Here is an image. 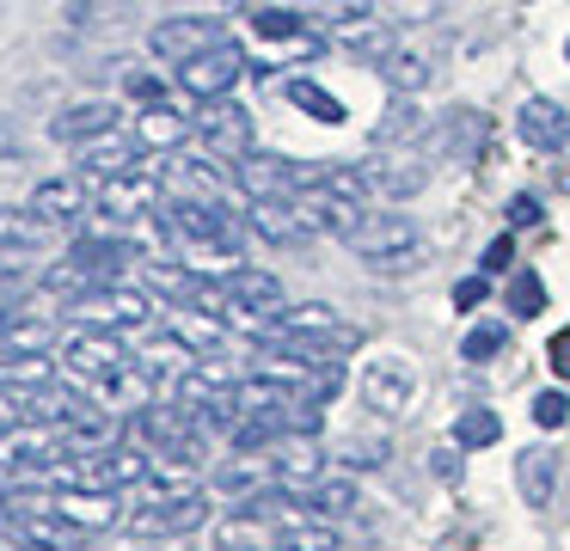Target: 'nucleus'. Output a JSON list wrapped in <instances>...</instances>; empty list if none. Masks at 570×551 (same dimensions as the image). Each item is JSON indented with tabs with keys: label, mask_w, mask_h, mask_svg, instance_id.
Instances as JSON below:
<instances>
[{
	"label": "nucleus",
	"mask_w": 570,
	"mask_h": 551,
	"mask_svg": "<svg viewBox=\"0 0 570 551\" xmlns=\"http://www.w3.org/2000/svg\"><path fill=\"white\" fill-rule=\"evenodd\" d=\"M344 245L362 257V269H374V276H405V269L423 264V233L411 215H362V227L350 233Z\"/></svg>",
	"instance_id": "nucleus-1"
},
{
	"label": "nucleus",
	"mask_w": 570,
	"mask_h": 551,
	"mask_svg": "<svg viewBox=\"0 0 570 551\" xmlns=\"http://www.w3.org/2000/svg\"><path fill=\"white\" fill-rule=\"evenodd\" d=\"M62 362H68V374L80 380V386H92V392H117L124 386V374L136 367V355L117 343V331H99V325H80L75 337L62 343Z\"/></svg>",
	"instance_id": "nucleus-2"
},
{
	"label": "nucleus",
	"mask_w": 570,
	"mask_h": 551,
	"mask_svg": "<svg viewBox=\"0 0 570 551\" xmlns=\"http://www.w3.org/2000/svg\"><path fill=\"white\" fill-rule=\"evenodd\" d=\"M129 435H136L148 453H160V460L203 465V435H197V423H190L185 404H141L136 423H129Z\"/></svg>",
	"instance_id": "nucleus-3"
},
{
	"label": "nucleus",
	"mask_w": 570,
	"mask_h": 551,
	"mask_svg": "<svg viewBox=\"0 0 570 551\" xmlns=\"http://www.w3.org/2000/svg\"><path fill=\"white\" fill-rule=\"evenodd\" d=\"M68 313H75V325H99V331H117V337H124V331H141L154 318L148 294L129 288V282H99V288H87Z\"/></svg>",
	"instance_id": "nucleus-4"
},
{
	"label": "nucleus",
	"mask_w": 570,
	"mask_h": 551,
	"mask_svg": "<svg viewBox=\"0 0 570 551\" xmlns=\"http://www.w3.org/2000/svg\"><path fill=\"white\" fill-rule=\"evenodd\" d=\"M264 337H301V343H320V350H332V355H350V350L362 343V331L344 325V318H337V306L307 301V306H288V313H276ZM264 337H258V343H264Z\"/></svg>",
	"instance_id": "nucleus-5"
},
{
	"label": "nucleus",
	"mask_w": 570,
	"mask_h": 551,
	"mask_svg": "<svg viewBox=\"0 0 570 551\" xmlns=\"http://www.w3.org/2000/svg\"><path fill=\"white\" fill-rule=\"evenodd\" d=\"M197 154H209L215 166H239L252 154V110H239L234 98H209L197 117Z\"/></svg>",
	"instance_id": "nucleus-6"
},
{
	"label": "nucleus",
	"mask_w": 570,
	"mask_h": 551,
	"mask_svg": "<svg viewBox=\"0 0 570 551\" xmlns=\"http://www.w3.org/2000/svg\"><path fill=\"white\" fill-rule=\"evenodd\" d=\"M160 196H166V178H160V171H154V166H129V171H117V178H105L99 215L117 220V227H129V220L154 215V208H160Z\"/></svg>",
	"instance_id": "nucleus-7"
},
{
	"label": "nucleus",
	"mask_w": 570,
	"mask_h": 551,
	"mask_svg": "<svg viewBox=\"0 0 570 551\" xmlns=\"http://www.w3.org/2000/svg\"><path fill=\"white\" fill-rule=\"evenodd\" d=\"M227 37L222 19H197V12H178V19H160L148 31V49L166 61V68H185V61H197L203 49H215Z\"/></svg>",
	"instance_id": "nucleus-8"
},
{
	"label": "nucleus",
	"mask_w": 570,
	"mask_h": 551,
	"mask_svg": "<svg viewBox=\"0 0 570 551\" xmlns=\"http://www.w3.org/2000/svg\"><path fill=\"white\" fill-rule=\"evenodd\" d=\"M246 68H252V61L239 56V43H234V37H222L215 49H203L197 61H185V68H178V86H185L190 98H203V105H209V98H227V92H234Z\"/></svg>",
	"instance_id": "nucleus-9"
},
{
	"label": "nucleus",
	"mask_w": 570,
	"mask_h": 551,
	"mask_svg": "<svg viewBox=\"0 0 570 551\" xmlns=\"http://www.w3.org/2000/svg\"><path fill=\"white\" fill-rule=\"evenodd\" d=\"M411 392H417V367H411L405 355H381V362H368V374H362V411L393 423V416L411 411Z\"/></svg>",
	"instance_id": "nucleus-10"
},
{
	"label": "nucleus",
	"mask_w": 570,
	"mask_h": 551,
	"mask_svg": "<svg viewBox=\"0 0 570 551\" xmlns=\"http://www.w3.org/2000/svg\"><path fill=\"white\" fill-rule=\"evenodd\" d=\"M234 184L252 196V203H283V196H295L301 184H307V171L288 166V159H276V154H258V147H252V154L234 166Z\"/></svg>",
	"instance_id": "nucleus-11"
},
{
	"label": "nucleus",
	"mask_w": 570,
	"mask_h": 551,
	"mask_svg": "<svg viewBox=\"0 0 570 551\" xmlns=\"http://www.w3.org/2000/svg\"><path fill=\"white\" fill-rule=\"evenodd\" d=\"M56 453H68V447H62V429H50V423H31V416H19V423L0 429V472L43 465V460H56Z\"/></svg>",
	"instance_id": "nucleus-12"
},
{
	"label": "nucleus",
	"mask_w": 570,
	"mask_h": 551,
	"mask_svg": "<svg viewBox=\"0 0 570 551\" xmlns=\"http://www.w3.org/2000/svg\"><path fill=\"white\" fill-rule=\"evenodd\" d=\"M87 171H62V178H43V184H31V215L43 220V227H68V220H80L87 215Z\"/></svg>",
	"instance_id": "nucleus-13"
},
{
	"label": "nucleus",
	"mask_w": 570,
	"mask_h": 551,
	"mask_svg": "<svg viewBox=\"0 0 570 551\" xmlns=\"http://www.w3.org/2000/svg\"><path fill=\"white\" fill-rule=\"evenodd\" d=\"M515 135L533 147V154H558V147L570 141V110L558 105V98H521Z\"/></svg>",
	"instance_id": "nucleus-14"
},
{
	"label": "nucleus",
	"mask_w": 570,
	"mask_h": 551,
	"mask_svg": "<svg viewBox=\"0 0 570 551\" xmlns=\"http://www.w3.org/2000/svg\"><path fill=\"white\" fill-rule=\"evenodd\" d=\"M209 521V502L190 490V496H173V502H148L141 514H129V533L141 539H166V533H190V527Z\"/></svg>",
	"instance_id": "nucleus-15"
},
{
	"label": "nucleus",
	"mask_w": 570,
	"mask_h": 551,
	"mask_svg": "<svg viewBox=\"0 0 570 551\" xmlns=\"http://www.w3.org/2000/svg\"><path fill=\"white\" fill-rule=\"evenodd\" d=\"M215 288L227 294L234 306H252V313H264V318H276L283 313V282H276V269H258V264H234Z\"/></svg>",
	"instance_id": "nucleus-16"
},
{
	"label": "nucleus",
	"mask_w": 570,
	"mask_h": 551,
	"mask_svg": "<svg viewBox=\"0 0 570 551\" xmlns=\"http://www.w3.org/2000/svg\"><path fill=\"white\" fill-rule=\"evenodd\" d=\"M111 129H117L111 98H80V105L62 110V117H50V135L62 147H87V141H99V135H111Z\"/></svg>",
	"instance_id": "nucleus-17"
},
{
	"label": "nucleus",
	"mask_w": 570,
	"mask_h": 551,
	"mask_svg": "<svg viewBox=\"0 0 570 551\" xmlns=\"http://www.w3.org/2000/svg\"><path fill=\"white\" fill-rule=\"evenodd\" d=\"M50 509L62 514V521H75L80 533H105V527H117V496H111V490H92V484L56 490Z\"/></svg>",
	"instance_id": "nucleus-18"
},
{
	"label": "nucleus",
	"mask_w": 570,
	"mask_h": 551,
	"mask_svg": "<svg viewBox=\"0 0 570 551\" xmlns=\"http://www.w3.org/2000/svg\"><path fill=\"white\" fill-rule=\"evenodd\" d=\"M7 533H13L19 545H38V551H75L80 539H87L75 521H62L56 509H26V514L13 509V521H7Z\"/></svg>",
	"instance_id": "nucleus-19"
},
{
	"label": "nucleus",
	"mask_w": 570,
	"mask_h": 551,
	"mask_svg": "<svg viewBox=\"0 0 570 551\" xmlns=\"http://www.w3.org/2000/svg\"><path fill=\"white\" fill-rule=\"evenodd\" d=\"M190 135H197V122L185 117L178 105H141V117H136V141H141V154H173V147H185Z\"/></svg>",
	"instance_id": "nucleus-20"
},
{
	"label": "nucleus",
	"mask_w": 570,
	"mask_h": 551,
	"mask_svg": "<svg viewBox=\"0 0 570 551\" xmlns=\"http://www.w3.org/2000/svg\"><path fill=\"white\" fill-rule=\"evenodd\" d=\"M252 233L271 239V245H301L320 227H313V215L295 203V196H283V203H252Z\"/></svg>",
	"instance_id": "nucleus-21"
},
{
	"label": "nucleus",
	"mask_w": 570,
	"mask_h": 551,
	"mask_svg": "<svg viewBox=\"0 0 570 551\" xmlns=\"http://www.w3.org/2000/svg\"><path fill=\"white\" fill-rule=\"evenodd\" d=\"M368 178H374V190L381 196H393V203H405V196H417L423 184H430V154H386L381 166H368Z\"/></svg>",
	"instance_id": "nucleus-22"
},
{
	"label": "nucleus",
	"mask_w": 570,
	"mask_h": 551,
	"mask_svg": "<svg viewBox=\"0 0 570 551\" xmlns=\"http://www.w3.org/2000/svg\"><path fill=\"white\" fill-rule=\"evenodd\" d=\"M325 43L350 49V56H362V61H381L386 49L399 43V37H393V19H381V12H368V19H350V24H332V31H325Z\"/></svg>",
	"instance_id": "nucleus-23"
},
{
	"label": "nucleus",
	"mask_w": 570,
	"mask_h": 551,
	"mask_svg": "<svg viewBox=\"0 0 570 551\" xmlns=\"http://www.w3.org/2000/svg\"><path fill=\"white\" fill-rule=\"evenodd\" d=\"M129 166H141V141L136 135H99V141H87L80 147V171L87 178H117V171H129Z\"/></svg>",
	"instance_id": "nucleus-24"
},
{
	"label": "nucleus",
	"mask_w": 570,
	"mask_h": 551,
	"mask_svg": "<svg viewBox=\"0 0 570 551\" xmlns=\"http://www.w3.org/2000/svg\"><path fill=\"white\" fill-rule=\"evenodd\" d=\"M515 484L528 509H552V490H558V453L552 447H521L515 460Z\"/></svg>",
	"instance_id": "nucleus-25"
},
{
	"label": "nucleus",
	"mask_w": 570,
	"mask_h": 551,
	"mask_svg": "<svg viewBox=\"0 0 570 551\" xmlns=\"http://www.w3.org/2000/svg\"><path fill=\"white\" fill-rule=\"evenodd\" d=\"M479 141H484V117L479 110H454V117H442V129L423 141V154L430 159H466V154H479Z\"/></svg>",
	"instance_id": "nucleus-26"
},
{
	"label": "nucleus",
	"mask_w": 570,
	"mask_h": 551,
	"mask_svg": "<svg viewBox=\"0 0 570 551\" xmlns=\"http://www.w3.org/2000/svg\"><path fill=\"white\" fill-rule=\"evenodd\" d=\"M68 264H80L92 282H117V276H124V264H136V245H129V239H75Z\"/></svg>",
	"instance_id": "nucleus-27"
},
{
	"label": "nucleus",
	"mask_w": 570,
	"mask_h": 551,
	"mask_svg": "<svg viewBox=\"0 0 570 551\" xmlns=\"http://www.w3.org/2000/svg\"><path fill=\"white\" fill-rule=\"evenodd\" d=\"M271 453H276V484H283V490H301V484H313V478L325 472L313 435H283Z\"/></svg>",
	"instance_id": "nucleus-28"
},
{
	"label": "nucleus",
	"mask_w": 570,
	"mask_h": 551,
	"mask_svg": "<svg viewBox=\"0 0 570 551\" xmlns=\"http://www.w3.org/2000/svg\"><path fill=\"white\" fill-rule=\"evenodd\" d=\"M215 551H276V527L239 502V509L215 527Z\"/></svg>",
	"instance_id": "nucleus-29"
},
{
	"label": "nucleus",
	"mask_w": 570,
	"mask_h": 551,
	"mask_svg": "<svg viewBox=\"0 0 570 551\" xmlns=\"http://www.w3.org/2000/svg\"><path fill=\"white\" fill-rule=\"evenodd\" d=\"M295 496L307 502L313 514H325V521H337V514H356V509H362L356 484H350L344 472H320V478H313V484H301Z\"/></svg>",
	"instance_id": "nucleus-30"
},
{
	"label": "nucleus",
	"mask_w": 570,
	"mask_h": 551,
	"mask_svg": "<svg viewBox=\"0 0 570 551\" xmlns=\"http://www.w3.org/2000/svg\"><path fill=\"white\" fill-rule=\"evenodd\" d=\"M190 362H203V355L190 350V343L178 337V331H166V337H148V343H141V350H136V367H141V374H148V380H166V374L178 380V374H185Z\"/></svg>",
	"instance_id": "nucleus-31"
},
{
	"label": "nucleus",
	"mask_w": 570,
	"mask_h": 551,
	"mask_svg": "<svg viewBox=\"0 0 570 551\" xmlns=\"http://www.w3.org/2000/svg\"><path fill=\"white\" fill-rule=\"evenodd\" d=\"M56 380V362L50 355H0V392H43Z\"/></svg>",
	"instance_id": "nucleus-32"
},
{
	"label": "nucleus",
	"mask_w": 570,
	"mask_h": 551,
	"mask_svg": "<svg viewBox=\"0 0 570 551\" xmlns=\"http://www.w3.org/2000/svg\"><path fill=\"white\" fill-rule=\"evenodd\" d=\"M173 331L203 355V362H215V350L227 343V325H222L215 313H203V306H185V313H173Z\"/></svg>",
	"instance_id": "nucleus-33"
},
{
	"label": "nucleus",
	"mask_w": 570,
	"mask_h": 551,
	"mask_svg": "<svg viewBox=\"0 0 570 551\" xmlns=\"http://www.w3.org/2000/svg\"><path fill=\"white\" fill-rule=\"evenodd\" d=\"M56 343V325L50 318H7V331H0V355H50Z\"/></svg>",
	"instance_id": "nucleus-34"
},
{
	"label": "nucleus",
	"mask_w": 570,
	"mask_h": 551,
	"mask_svg": "<svg viewBox=\"0 0 570 551\" xmlns=\"http://www.w3.org/2000/svg\"><path fill=\"white\" fill-rule=\"evenodd\" d=\"M374 68L386 73V86H393L399 98H411V92H423V86H430V61H423V56H411V49H399V43L386 49V56L374 61Z\"/></svg>",
	"instance_id": "nucleus-35"
},
{
	"label": "nucleus",
	"mask_w": 570,
	"mask_h": 551,
	"mask_svg": "<svg viewBox=\"0 0 570 551\" xmlns=\"http://www.w3.org/2000/svg\"><path fill=\"white\" fill-rule=\"evenodd\" d=\"M313 184H320L325 196H344V203H362L368 208V196H374V178L362 166H344V159H337V166H320V171H307Z\"/></svg>",
	"instance_id": "nucleus-36"
},
{
	"label": "nucleus",
	"mask_w": 570,
	"mask_h": 551,
	"mask_svg": "<svg viewBox=\"0 0 570 551\" xmlns=\"http://www.w3.org/2000/svg\"><path fill=\"white\" fill-rule=\"evenodd\" d=\"M50 239V227H43L31 208H0V252H38V245Z\"/></svg>",
	"instance_id": "nucleus-37"
},
{
	"label": "nucleus",
	"mask_w": 570,
	"mask_h": 551,
	"mask_svg": "<svg viewBox=\"0 0 570 551\" xmlns=\"http://www.w3.org/2000/svg\"><path fill=\"white\" fill-rule=\"evenodd\" d=\"M252 31L271 37V43H295V37L307 31V12H301V7H271V0H258V7H252Z\"/></svg>",
	"instance_id": "nucleus-38"
},
{
	"label": "nucleus",
	"mask_w": 570,
	"mask_h": 551,
	"mask_svg": "<svg viewBox=\"0 0 570 551\" xmlns=\"http://www.w3.org/2000/svg\"><path fill=\"white\" fill-rule=\"evenodd\" d=\"M491 441H503V416L491 404H472L454 416V447H491Z\"/></svg>",
	"instance_id": "nucleus-39"
},
{
	"label": "nucleus",
	"mask_w": 570,
	"mask_h": 551,
	"mask_svg": "<svg viewBox=\"0 0 570 551\" xmlns=\"http://www.w3.org/2000/svg\"><path fill=\"white\" fill-rule=\"evenodd\" d=\"M283 92H288V105L307 110V117H320V122H344V105H337V98L325 92L320 80H288Z\"/></svg>",
	"instance_id": "nucleus-40"
},
{
	"label": "nucleus",
	"mask_w": 570,
	"mask_h": 551,
	"mask_svg": "<svg viewBox=\"0 0 570 551\" xmlns=\"http://www.w3.org/2000/svg\"><path fill=\"white\" fill-rule=\"evenodd\" d=\"M503 343H509V325L484 318V325H472L466 337H460V362H491V355H503Z\"/></svg>",
	"instance_id": "nucleus-41"
},
{
	"label": "nucleus",
	"mask_w": 570,
	"mask_h": 551,
	"mask_svg": "<svg viewBox=\"0 0 570 551\" xmlns=\"http://www.w3.org/2000/svg\"><path fill=\"white\" fill-rule=\"evenodd\" d=\"M307 19H320L325 31H332V24H350V19H368L374 12V0H307Z\"/></svg>",
	"instance_id": "nucleus-42"
},
{
	"label": "nucleus",
	"mask_w": 570,
	"mask_h": 551,
	"mask_svg": "<svg viewBox=\"0 0 570 551\" xmlns=\"http://www.w3.org/2000/svg\"><path fill=\"white\" fill-rule=\"evenodd\" d=\"M509 313H521V318L546 313V282L533 276V269H521V276H509Z\"/></svg>",
	"instance_id": "nucleus-43"
},
{
	"label": "nucleus",
	"mask_w": 570,
	"mask_h": 551,
	"mask_svg": "<svg viewBox=\"0 0 570 551\" xmlns=\"http://www.w3.org/2000/svg\"><path fill=\"white\" fill-rule=\"evenodd\" d=\"M337 460H344L350 472H368V465H386V441H368V435H350L344 447H337Z\"/></svg>",
	"instance_id": "nucleus-44"
},
{
	"label": "nucleus",
	"mask_w": 570,
	"mask_h": 551,
	"mask_svg": "<svg viewBox=\"0 0 570 551\" xmlns=\"http://www.w3.org/2000/svg\"><path fill=\"white\" fill-rule=\"evenodd\" d=\"M411 129H417V110H411L405 98H399V105L386 110V122H381V135H374V141H381V147H393V141H405Z\"/></svg>",
	"instance_id": "nucleus-45"
},
{
	"label": "nucleus",
	"mask_w": 570,
	"mask_h": 551,
	"mask_svg": "<svg viewBox=\"0 0 570 551\" xmlns=\"http://www.w3.org/2000/svg\"><path fill=\"white\" fill-rule=\"evenodd\" d=\"M533 423H540V429H564L570 423V399H564V392H540V399H533Z\"/></svg>",
	"instance_id": "nucleus-46"
},
{
	"label": "nucleus",
	"mask_w": 570,
	"mask_h": 551,
	"mask_svg": "<svg viewBox=\"0 0 570 551\" xmlns=\"http://www.w3.org/2000/svg\"><path fill=\"white\" fill-rule=\"evenodd\" d=\"M26 294V269H19V252H0V306Z\"/></svg>",
	"instance_id": "nucleus-47"
},
{
	"label": "nucleus",
	"mask_w": 570,
	"mask_h": 551,
	"mask_svg": "<svg viewBox=\"0 0 570 551\" xmlns=\"http://www.w3.org/2000/svg\"><path fill=\"white\" fill-rule=\"evenodd\" d=\"M484 294H491V276H466V282H454V306H460V313L484 306Z\"/></svg>",
	"instance_id": "nucleus-48"
},
{
	"label": "nucleus",
	"mask_w": 570,
	"mask_h": 551,
	"mask_svg": "<svg viewBox=\"0 0 570 551\" xmlns=\"http://www.w3.org/2000/svg\"><path fill=\"white\" fill-rule=\"evenodd\" d=\"M124 92H129V98H141V105H160L166 86L154 80V73H124Z\"/></svg>",
	"instance_id": "nucleus-49"
},
{
	"label": "nucleus",
	"mask_w": 570,
	"mask_h": 551,
	"mask_svg": "<svg viewBox=\"0 0 570 551\" xmlns=\"http://www.w3.org/2000/svg\"><path fill=\"white\" fill-rule=\"evenodd\" d=\"M509 257H515V239H509V233H503V239H491V245H484V276H503V269H509Z\"/></svg>",
	"instance_id": "nucleus-50"
},
{
	"label": "nucleus",
	"mask_w": 570,
	"mask_h": 551,
	"mask_svg": "<svg viewBox=\"0 0 570 551\" xmlns=\"http://www.w3.org/2000/svg\"><path fill=\"white\" fill-rule=\"evenodd\" d=\"M509 227H540V196H509Z\"/></svg>",
	"instance_id": "nucleus-51"
},
{
	"label": "nucleus",
	"mask_w": 570,
	"mask_h": 551,
	"mask_svg": "<svg viewBox=\"0 0 570 551\" xmlns=\"http://www.w3.org/2000/svg\"><path fill=\"white\" fill-rule=\"evenodd\" d=\"M552 367L570 380V331H564V337H552Z\"/></svg>",
	"instance_id": "nucleus-52"
},
{
	"label": "nucleus",
	"mask_w": 570,
	"mask_h": 551,
	"mask_svg": "<svg viewBox=\"0 0 570 551\" xmlns=\"http://www.w3.org/2000/svg\"><path fill=\"white\" fill-rule=\"evenodd\" d=\"M454 472H460V460L442 447V453H435V478H454Z\"/></svg>",
	"instance_id": "nucleus-53"
},
{
	"label": "nucleus",
	"mask_w": 570,
	"mask_h": 551,
	"mask_svg": "<svg viewBox=\"0 0 570 551\" xmlns=\"http://www.w3.org/2000/svg\"><path fill=\"white\" fill-rule=\"evenodd\" d=\"M185 7H239V0H185ZM246 7H258V0H246Z\"/></svg>",
	"instance_id": "nucleus-54"
},
{
	"label": "nucleus",
	"mask_w": 570,
	"mask_h": 551,
	"mask_svg": "<svg viewBox=\"0 0 570 551\" xmlns=\"http://www.w3.org/2000/svg\"><path fill=\"white\" fill-rule=\"evenodd\" d=\"M7 423H19V404H7V399H0V429H7Z\"/></svg>",
	"instance_id": "nucleus-55"
},
{
	"label": "nucleus",
	"mask_w": 570,
	"mask_h": 551,
	"mask_svg": "<svg viewBox=\"0 0 570 551\" xmlns=\"http://www.w3.org/2000/svg\"><path fill=\"white\" fill-rule=\"evenodd\" d=\"M552 178H558V184H564V190H570V166H558V171H552Z\"/></svg>",
	"instance_id": "nucleus-56"
},
{
	"label": "nucleus",
	"mask_w": 570,
	"mask_h": 551,
	"mask_svg": "<svg viewBox=\"0 0 570 551\" xmlns=\"http://www.w3.org/2000/svg\"><path fill=\"white\" fill-rule=\"evenodd\" d=\"M7 318H13V313H7V306H0V331H7Z\"/></svg>",
	"instance_id": "nucleus-57"
},
{
	"label": "nucleus",
	"mask_w": 570,
	"mask_h": 551,
	"mask_svg": "<svg viewBox=\"0 0 570 551\" xmlns=\"http://www.w3.org/2000/svg\"><path fill=\"white\" fill-rule=\"evenodd\" d=\"M564 56H570V43H564Z\"/></svg>",
	"instance_id": "nucleus-58"
}]
</instances>
